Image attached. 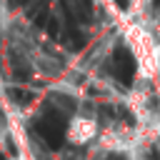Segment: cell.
I'll use <instances>...</instances> for the list:
<instances>
[{"mask_svg":"<svg viewBox=\"0 0 160 160\" xmlns=\"http://www.w3.org/2000/svg\"><path fill=\"white\" fill-rule=\"evenodd\" d=\"M125 40L138 65V80L155 82L160 75V38L145 20H132L125 28Z\"/></svg>","mask_w":160,"mask_h":160,"instance_id":"cell-1","label":"cell"},{"mask_svg":"<svg viewBox=\"0 0 160 160\" xmlns=\"http://www.w3.org/2000/svg\"><path fill=\"white\" fill-rule=\"evenodd\" d=\"M100 128H102V122H100L98 112H92V110H78L70 118V122H68L65 142L70 148H90V145H95V140L100 135Z\"/></svg>","mask_w":160,"mask_h":160,"instance_id":"cell-2","label":"cell"}]
</instances>
